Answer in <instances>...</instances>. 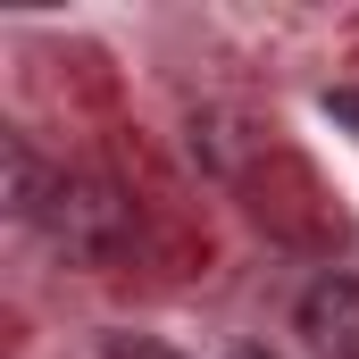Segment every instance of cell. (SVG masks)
Listing matches in <instances>:
<instances>
[{"label": "cell", "instance_id": "obj_1", "mask_svg": "<svg viewBox=\"0 0 359 359\" xmlns=\"http://www.w3.org/2000/svg\"><path fill=\"white\" fill-rule=\"evenodd\" d=\"M25 226H42V234H50L67 259H84V268H109V259L134 243V209H126L100 176H50Z\"/></svg>", "mask_w": 359, "mask_h": 359}, {"label": "cell", "instance_id": "obj_3", "mask_svg": "<svg viewBox=\"0 0 359 359\" xmlns=\"http://www.w3.org/2000/svg\"><path fill=\"white\" fill-rule=\"evenodd\" d=\"M109 359H176V351H159V343H142V334H109Z\"/></svg>", "mask_w": 359, "mask_h": 359}, {"label": "cell", "instance_id": "obj_2", "mask_svg": "<svg viewBox=\"0 0 359 359\" xmlns=\"http://www.w3.org/2000/svg\"><path fill=\"white\" fill-rule=\"evenodd\" d=\"M301 343L309 359H359V276H318L301 292Z\"/></svg>", "mask_w": 359, "mask_h": 359}]
</instances>
